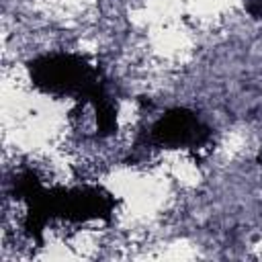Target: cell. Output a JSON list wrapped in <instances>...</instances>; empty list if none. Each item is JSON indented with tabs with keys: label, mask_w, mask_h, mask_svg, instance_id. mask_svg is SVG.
<instances>
[{
	"label": "cell",
	"mask_w": 262,
	"mask_h": 262,
	"mask_svg": "<svg viewBox=\"0 0 262 262\" xmlns=\"http://www.w3.org/2000/svg\"><path fill=\"white\" fill-rule=\"evenodd\" d=\"M151 139L168 147H199L209 139V127L194 113L174 108L154 123Z\"/></svg>",
	"instance_id": "obj_2"
},
{
	"label": "cell",
	"mask_w": 262,
	"mask_h": 262,
	"mask_svg": "<svg viewBox=\"0 0 262 262\" xmlns=\"http://www.w3.org/2000/svg\"><path fill=\"white\" fill-rule=\"evenodd\" d=\"M33 84L51 94H72L94 100L102 90L98 72L82 57L72 53H51L37 57L29 66Z\"/></svg>",
	"instance_id": "obj_1"
}]
</instances>
